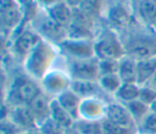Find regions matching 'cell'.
I'll return each mask as SVG.
<instances>
[{
  "mask_svg": "<svg viewBox=\"0 0 156 134\" xmlns=\"http://www.w3.org/2000/svg\"><path fill=\"white\" fill-rule=\"evenodd\" d=\"M38 129L41 134H66V129H63L51 118H48L45 122H43Z\"/></svg>",
  "mask_w": 156,
  "mask_h": 134,
  "instance_id": "30",
  "label": "cell"
},
{
  "mask_svg": "<svg viewBox=\"0 0 156 134\" xmlns=\"http://www.w3.org/2000/svg\"><path fill=\"white\" fill-rule=\"evenodd\" d=\"M41 91L39 82L23 72L10 82L7 93H5V105L9 107L28 106Z\"/></svg>",
  "mask_w": 156,
  "mask_h": 134,
  "instance_id": "3",
  "label": "cell"
},
{
  "mask_svg": "<svg viewBox=\"0 0 156 134\" xmlns=\"http://www.w3.org/2000/svg\"><path fill=\"white\" fill-rule=\"evenodd\" d=\"M40 40H41L40 35L30 26H28L24 29H22L21 32L15 33L7 40L9 54L23 63L26 57L39 44Z\"/></svg>",
  "mask_w": 156,
  "mask_h": 134,
  "instance_id": "6",
  "label": "cell"
},
{
  "mask_svg": "<svg viewBox=\"0 0 156 134\" xmlns=\"http://www.w3.org/2000/svg\"><path fill=\"white\" fill-rule=\"evenodd\" d=\"M66 134H79V133H77L73 128H71V129H67V130H66Z\"/></svg>",
  "mask_w": 156,
  "mask_h": 134,
  "instance_id": "36",
  "label": "cell"
},
{
  "mask_svg": "<svg viewBox=\"0 0 156 134\" xmlns=\"http://www.w3.org/2000/svg\"><path fill=\"white\" fill-rule=\"evenodd\" d=\"M134 19L132 0H106L101 18L106 26L116 32H121Z\"/></svg>",
  "mask_w": 156,
  "mask_h": 134,
  "instance_id": "5",
  "label": "cell"
},
{
  "mask_svg": "<svg viewBox=\"0 0 156 134\" xmlns=\"http://www.w3.org/2000/svg\"><path fill=\"white\" fill-rule=\"evenodd\" d=\"M110 101L101 97L83 99L79 108V118L88 121H102L106 113V106Z\"/></svg>",
  "mask_w": 156,
  "mask_h": 134,
  "instance_id": "14",
  "label": "cell"
},
{
  "mask_svg": "<svg viewBox=\"0 0 156 134\" xmlns=\"http://www.w3.org/2000/svg\"><path fill=\"white\" fill-rule=\"evenodd\" d=\"M0 21H1L2 40L5 43L21 27L23 21L22 9L18 6V4L15 0H1Z\"/></svg>",
  "mask_w": 156,
  "mask_h": 134,
  "instance_id": "10",
  "label": "cell"
},
{
  "mask_svg": "<svg viewBox=\"0 0 156 134\" xmlns=\"http://www.w3.org/2000/svg\"><path fill=\"white\" fill-rule=\"evenodd\" d=\"M102 134H138V130L116 125L104 118L102 119Z\"/></svg>",
  "mask_w": 156,
  "mask_h": 134,
  "instance_id": "29",
  "label": "cell"
},
{
  "mask_svg": "<svg viewBox=\"0 0 156 134\" xmlns=\"http://www.w3.org/2000/svg\"><path fill=\"white\" fill-rule=\"evenodd\" d=\"M105 4H106V0H83L78 10L82 11L85 16H88L93 21L100 22L102 18Z\"/></svg>",
  "mask_w": 156,
  "mask_h": 134,
  "instance_id": "24",
  "label": "cell"
},
{
  "mask_svg": "<svg viewBox=\"0 0 156 134\" xmlns=\"http://www.w3.org/2000/svg\"><path fill=\"white\" fill-rule=\"evenodd\" d=\"M138 134H156V112L150 111L138 124Z\"/></svg>",
  "mask_w": 156,
  "mask_h": 134,
  "instance_id": "28",
  "label": "cell"
},
{
  "mask_svg": "<svg viewBox=\"0 0 156 134\" xmlns=\"http://www.w3.org/2000/svg\"><path fill=\"white\" fill-rule=\"evenodd\" d=\"M139 100L141 102H144L145 105L150 106L156 101V90H154L152 88L147 86V85H141L140 86V94H139Z\"/></svg>",
  "mask_w": 156,
  "mask_h": 134,
  "instance_id": "31",
  "label": "cell"
},
{
  "mask_svg": "<svg viewBox=\"0 0 156 134\" xmlns=\"http://www.w3.org/2000/svg\"><path fill=\"white\" fill-rule=\"evenodd\" d=\"M156 73V56L136 61V83L145 85Z\"/></svg>",
  "mask_w": 156,
  "mask_h": 134,
  "instance_id": "22",
  "label": "cell"
},
{
  "mask_svg": "<svg viewBox=\"0 0 156 134\" xmlns=\"http://www.w3.org/2000/svg\"><path fill=\"white\" fill-rule=\"evenodd\" d=\"M140 85L138 83H122L113 99L121 104H128L139 99Z\"/></svg>",
  "mask_w": 156,
  "mask_h": 134,
  "instance_id": "23",
  "label": "cell"
},
{
  "mask_svg": "<svg viewBox=\"0 0 156 134\" xmlns=\"http://www.w3.org/2000/svg\"><path fill=\"white\" fill-rule=\"evenodd\" d=\"M105 119L116 125L138 130V125H136L134 118L132 117L130 112L128 111L127 106L124 104L116 101L115 99L112 101H110L106 106Z\"/></svg>",
  "mask_w": 156,
  "mask_h": 134,
  "instance_id": "13",
  "label": "cell"
},
{
  "mask_svg": "<svg viewBox=\"0 0 156 134\" xmlns=\"http://www.w3.org/2000/svg\"><path fill=\"white\" fill-rule=\"evenodd\" d=\"M60 55L66 58H90L95 57L94 40H80L66 38L57 45Z\"/></svg>",
  "mask_w": 156,
  "mask_h": 134,
  "instance_id": "12",
  "label": "cell"
},
{
  "mask_svg": "<svg viewBox=\"0 0 156 134\" xmlns=\"http://www.w3.org/2000/svg\"><path fill=\"white\" fill-rule=\"evenodd\" d=\"M63 63L72 80H98L100 77L98 57H90V58L63 57Z\"/></svg>",
  "mask_w": 156,
  "mask_h": 134,
  "instance_id": "9",
  "label": "cell"
},
{
  "mask_svg": "<svg viewBox=\"0 0 156 134\" xmlns=\"http://www.w3.org/2000/svg\"><path fill=\"white\" fill-rule=\"evenodd\" d=\"M51 97L48 96L45 93H40L29 105V110L38 124V127L45 122L48 118H50V102H51Z\"/></svg>",
  "mask_w": 156,
  "mask_h": 134,
  "instance_id": "17",
  "label": "cell"
},
{
  "mask_svg": "<svg viewBox=\"0 0 156 134\" xmlns=\"http://www.w3.org/2000/svg\"><path fill=\"white\" fill-rule=\"evenodd\" d=\"M126 106H127L128 111L130 112L132 117L134 118L136 125H138V124L150 113V111H151L150 106L145 105V104L141 102L139 99H138V100H134V101H132V102L126 104Z\"/></svg>",
  "mask_w": 156,
  "mask_h": 134,
  "instance_id": "27",
  "label": "cell"
},
{
  "mask_svg": "<svg viewBox=\"0 0 156 134\" xmlns=\"http://www.w3.org/2000/svg\"><path fill=\"white\" fill-rule=\"evenodd\" d=\"M79 134H102V121L77 119L72 127Z\"/></svg>",
  "mask_w": 156,
  "mask_h": 134,
  "instance_id": "26",
  "label": "cell"
},
{
  "mask_svg": "<svg viewBox=\"0 0 156 134\" xmlns=\"http://www.w3.org/2000/svg\"><path fill=\"white\" fill-rule=\"evenodd\" d=\"M145 85H147V86H150V88H152L154 90H156V73L151 77V79L145 84Z\"/></svg>",
  "mask_w": 156,
  "mask_h": 134,
  "instance_id": "35",
  "label": "cell"
},
{
  "mask_svg": "<svg viewBox=\"0 0 156 134\" xmlns=\"http://www.w3.org/2000/svg\"><path fill=\"white\" fill-rule=\"evenodd\" d=\"M71 89L76 94H78L82 99L101 97V99L107 100V97H110L101 90L98 80H72ZM107 101H112V100H107Z\"/></svg>",
  "mask_w": 156,
  "mask_h": 134,
  "instance_id": "16",
  "label": "cell"
},
{
  "mask_svg": "<svg viewBox=\"0 0 156 134\" xmlns=\"http://www.w3.org/2000/svg\"><path fill=\"white\" fill-rule=\"evenodd\" d=\"M118 60H99V71L101 74H113L117 73Z\"/></svg>",
  "mask_w": 156,
  "mask_h": 134,
  "instance_id": "32",
  "label": "cell"
},
{
  "mask_svg": "<svg viewBox=\"0 0 156 134\" xmlns=\"http://www.w3.org/2000/svg\"><path fill=\"white\" fill-rule=\"evenodd\" d=\"M56 100L73 117L74 121L79 119V108H80V104L83 99L78 94H76L72 89H68L61 95H58Z\"/></svg>",
  "mask_w": 156,
  "mask_h": 134,
  "instance_id": "19",
  "label": "cell"
},
{
  "mask_svg": "<svg viewBox=\"0 0 156 134\" xmlns=\"http://www.w3.org/2000/svg\"><path fill=\"white\" fill-rule=\"evenodd\" d=\"M152 28H154V30H155V32H156V21H155V23H154V24H152Z\"/></svg>",
  "mask_w": 156,
  "mask_h": 134,
  "instance_id": "38",
  "label": "cell"
},
{
  "mask_svg": "<svg viewBox=\"0 0 156 134\" xmlns=\"http://www.w3.org/2000/svg\"><path fill=\"white\" fill-rule=\"evenodd\" d=\"M60 0H38V5L41 10H48L51 6H54L56 2H58Z\"/></svg>",
  "mask_w": 156,
  "mask_h": 134,
  "instance_id": "33",
  "label": "cell"
},
{
  "mask_svg": "<svg viewBox=\"0 0 156 134\" xmlns=\"http://www.w3.org/2000/svg\"><path fill=\"white\" fill-rule=\"evenodd\" d=\"M151 111H154V112H156V101L151 105Z\"/></svg>",
  "mask_w": 156,
  "mask_h": 134,
  "instance_id": "37",
  "label": "cell"
},
{
  "mask_svg": "<svg viewBox=\"0 0 156 134\" xmlns=\"http://www.w3.org/2000/svg\"><path fill=\"white\" fill-rule=\"evenodd\" d=\"M98 83H99L101 90L106 95H108L110 97L113 99L115 94L117 93V90L119 89V86L122 84V80L119 79L117 73H113V74H101L98 79Z\"/></svg>",
  "mask_w": 156,
  "mask_h": 134,
  "instance_id": "25",
  "label": "cell"
},
{
  "mask_svg": "<svg viewBox=\"0 0 156 134\" xmlns=\"http://www.w3.org/2000/svg\"><path fill=\"white\" fill-rule=\"evenodd\" d=\"M100 22H95L78 9L73 10L71 24L67 28V38L80 40H94Z\"/></svg>",
  "mask_w": 156,
  "mask_h": 134,
  "instance_id": "11",
  "label": "cell"
},
{
  "mask_svg": "<svg viewBox=\"0 0 156 134\" xmlns=\"http://www.w3.org/2000/svg\"><path fill=\"white\" fill-rule=\"evenodd\" d=\"M30 27L40 35L41 39L57 46L61 41L67 38V30L56 24L45 10L39 9L37 16L30 23Z\"/></svg>",
  "mask_w": 156,
  "mask_h": 134,
  "instance_id": "7",
  "label": "cell"
},
{
  "mask_svg": "<svg viewBox=\"0 0 156 134\" xmlns=\"http://www.w3.org/2000/svg\"><path fill=\"white\" fill-rule=\"evenodd\" d=\"M50 118L66 130L71 129L76 122L73 117L58 104L56 99H52L50 102Z\"/></svg>",
  "mask_w": 156,
  "mask_h": 134,
  "instance_id": "21",
  "label": "cell"
},
{
  "mask_svg": "<svg viewBox=\"0 0 156 134\" xmlns=\"http://www.w3.org/2000/svg\"><path fill=\"white\" fill-rule=\"evenodd\" d=\"M45 11L56 24H58L60 27L67 30L73 17V9L69 5H67L63 0H60L58 2H56L54 6H51Z\"/></svg>",
  "mask_w": 156,
  "mask_h": 134,
  "instance_id": "18",
  "label": "cell"
},
{
  "mask_svg": "<svg viewBox=\"0 0 156 134\" xmlns=\"http://www.w3.org/2000/svg\"><path fill=\"white\" fill-rule=\"evenodd\" d=\"M58 56L60 52L57 46L41 39L23 61V72L34 80L40 82L41 78L55 66Z\"/></svg>",
  "mask_w": 156,
  "mask_h": 134,
  "instance_id": "2",
  "label": "cell"
},
{
  "mask_svg": "<svg viewBox=\"0 0 156 134\" xmlns=\"http://www.w3.org/2000/svg\"><path fill=\"white\" fill-rule=\"evenodd\" d=\"M43 93H45L51 99H56L58 95L71 89L72 78L63 66H54L39 82Z\"/></svg>",
  "mask_w": 156,
  "mask_h": 134,
  "instance_id": "8",
  "label": "cell"
},
{
  "mask_svg": "<svg viewBox=\"0 0 156 134\" xmlns=\"http://www.w3.org/2000/svg\"><path fill=\"white\" fill-rule=\"evenodd\" d=\"M63 1H65L67 5H69L73 10H74V9H78V7L80 6V4L83 2V0H63Z\"/></svg>",
  "mask_w": 156,
  "mask_h": 134,
  "instance_id": "34",
  "label": "cell"
},
{
  "mask_svg": "<svg viewBox=\"0 0 156 134\" xmlns=\"http://www.w3.org/2000/svg\"><path fill=\"white\" fill-rule=\"evenodd\" d=\"M132 2L135 19L152 27L156 21V0H132Z\"/></svg>",
  "mask_w": 156,
  "mask_h": 134,
  "instance_id": "15",
  "label": "cell"
},
{
  "mask_svg": "<svg viewBox=\"0 0 156 134\" xmlns=\"http://www.w3.org/2000/svg\"><path fill=\"white\" fill-rule=\"evenodd\" d=\"M117 74L122 83H136V60L124 55L118 60Z\"/></svg>",
  "mask_w": 156,
  "mask_h": 134,
  "instance_id": "20",
  "label": "cell"
},
{
  "mask_svg": "<svg viewBox=\"0 0 156 134\" xmlns=\"http://www.w3.org/2000/svg\"><path fill=\"white\" fill-rule=\"evenodd\" d=\"M94 52L99 60H119L126 55L118 32L100 21L94 39Z\"/></svg>",
  "mask_w": 156,
  "mask_h": 134,
  "instance_id": "4",
  "label": "cell"
},
{
  "mask_svg": "<svg viewBox=\"0 0 156 134\" xmlns=\"http://www.w3.org/2000/svg\"><path fill=\"white\" fill-rule=\"evenodd\" d=\"M126 55L134 60H144L156 56V32L134 19L126 29L118 32Z\"/></svg>",
  "mask_w": 156,
  "mask_h": 134,
  "instance_id": "1",
  "label": "cell"
}]
</instances>
